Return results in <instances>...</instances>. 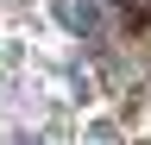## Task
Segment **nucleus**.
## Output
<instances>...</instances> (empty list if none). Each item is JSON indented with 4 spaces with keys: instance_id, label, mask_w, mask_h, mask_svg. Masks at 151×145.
<instances>
[{
    "instance_id": "1",
    "label": "nucleus",
    "mask_w": 151,
    "mask_h": 145,
    "mask_svg": "<svg viewBox=\"0 0 151 145\" xmlns=\"http://www.w3.org/2000/svg\"><path fill=\"white\" fill-rule=\"evenodd\" d=\"M57 13H63L69 32H94L101 25V6H94V0H57Z\"/></svg>"
},
{
    "instance_id": "2",
    "label": "nucleus",
    "mask_w": 151,
    "mask_h": 145,
    "mask_svg": "<svg viewBox=\"0 0 151 145\" xmlns=\"http://www.w3.org/2000/svg\"><path fill=\"white\" fill-rule=\"evenodd\" d=\"M126 13H132L139 25H151V0H126Z\"/></svg>"
}]
</instances>
